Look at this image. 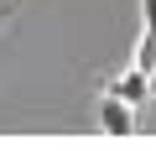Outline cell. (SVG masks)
I'll use <instances>...</instances> for the list:
<instances>
[{
    "label": "cell",
    "mask_w": 156,
    "mask_h": 151,
    "mask_svg": "<svg viewBox=\"0 0 156 151\" xmlns=\"http://www.w3.org/2000/svg\"><path fill=\"white\" fill-rule=\"evenodd\" d=\"M94 120H99V130L104 135H135V104H125L120 94H99V110H94Z\"/></svg>",
    "instance_id": "1"
},
{
    "label": "cell",
    "mask_w": 156,
    "mask_h": 151,
    "mask_svg": "<svg viewBox=\"0 0 156 151\" xmlns=\"http://www.w3.org/2000/svg\"><path fill=\"white\" fill-rule=\"evenodd\" d=\"M151 84H156V78H146L140 68H125L120 78L109 84V94H120L125 104H135V110H146V104H151Z\"/></svg>",
    "instance_id": "2"
},
{
    "label": "cell",
    "mask_w": 156,
    "mask_h": 151,
    "mask_svg": "<svg viewBox=\"0 0 156 151\" xmlns=\"http://www.w3.org/2000/svg\"><path fill=\"white\" fill-rule=\"evenodd\" d=\"M130 68H140L146 78H156V37H151V31L135 37V57H130Z\"/></svg>",
    "instance_id": "3"
},
{
    "label": "cell",
    "mask_w": 156,
    "mask_h": 151,
    "mask_svg": "<svg viewBox=\"0 0 156 151\" xmlns=\"http://www.w3.org/2000/svg\"><path fill=\"white\" fill-rule=\"evenodd\" d=\"M140 31L156 37V0H140Z\"/></svg>",
    "instance_id": "4"
}]
</instances>
